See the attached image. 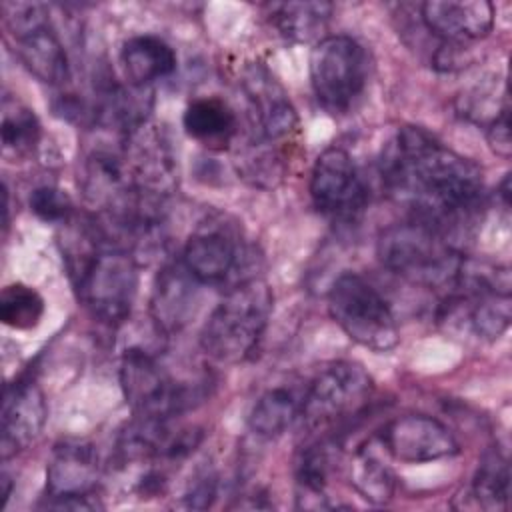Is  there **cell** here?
Returning <instances> with one entry per match:
<instances>
[{"label":"cell","mask_w":512,"mask_h":512,"mask_svg":"<svg viewBox=\"0 0 512 512\" xmlns=\"http://www.w3.org/2000/svg\"><path fill=\"white\" fill-rule=\"evenodd\" d=\"M382 178L412 218L450 238L482 200V170L422 128H402L382 154Z\"/></svg>","instance_id":"1"},{"label":"cell","mask_w":512,"mask_h":512,"mask_svg":"<svg viewBox=\"0 0 512 512\" xmlns=\"http://www.w3.org/2000/svg\"><path fill=\"white\" fill-rule=\"evenodd\" d=\"M64 258L80 302L88 312L108 324H122L136 296V258L108 242L96 224L82 226L66 240Z\"/></svg>","instance_id":"2"},{"label":"cell","mask_w":512,"mask_h":512,"mask_svg":"<svg viewBox=\"0 0 512 512\" xmlns=\"http://www.w3.org/2000/svg\"><path fill=\"white\" fill-rule=\"evenodd\" d=\"M380 262L400 278L426 288H452L464 256L446 234L420 220L388 226L378 238Z\"/></svg>","instance_id":"3"},{"label":"cell","mask_w":512,"mask_h":512,"mask_svg":"<svg viewBox=\"0 0 512 512\" xmlns=\"http://www.w3.org/2000/svg\"><path fill=\"white\" fill-rule=\"evenodd\" d=\"M272 314V290L264 280L250 278L232 288L212 310L200 332L202 350L226 364L252 356Z\"/></svg>","instance_id":"4"},{"label":"cell","mask_w":512,"mask_h":512,"mask_svg":"<svg viewBox=\"0 0 512 512\" xmlns=\"http://www.w3.org/2000/svg\"><path fill=\"white\" fill-rule=\"evenodd\" d=\"M120 386L134 416L176 418L206 398V380L172 374L162 358L130 346L120 362Z\"/></svg>","instance_id":"5"},{"label":"cell","mask_w":512,"mask_h":512,"mask_svg":"<svg viewBox=\"0 0 512 512\" xmlns=\"http://www.w3.org/2000/svg\"><path fill=\"white\" fill-rule=\"evenodd\" d=\"M328 310L334 322L360 346L386 352L400 340L388 302L360 274H340L328 290Z\"/></svg>","instance_id":"6"},{"label":"cell","mask_w":512,"mask_h":512,"mask_svg":"<svg viewBox=\"0 0 512 512\" xmlns=\"http://www.w3.org/2000/svg\"><path fill=\"white\" fill-rule=\"evenodd\" d=\"M368 58L350 36L332 34L318 40L310 52V82L318 102L332 114L346 112L364 92Z\"/></svg>","instance_id":"7"},{"label":"cell","mask_w":512,"mask_h":512,"mask_svg":"<svg viewBox=\"0 0 512 512\" xmlns=\"http://www.w3.org/2000/svg\"><path fill=\"white\" fill-rule=\"evenodd\" d=\"M372 378L356 362H334L304 390L298 420L308 432H318L364 410L372 396Z\"/></svg>","instance_id":"8"},{"label":"cell","mask_w":512,"mask_h":512,"mask_svg":"<svg viewBox=\"0 0 512 512\" xmlns=\"http://www.w3.org/2000/svg\"><path fill=\"white\" fill-rule=\"evenodd\" d=\"M6 26L22 64L40 82L60 86L70 76L66 48L40 4H6Z\"/></svg>","instance_id":"9"},{"label":"cell","mask_w":512,"mask_h":512,"mask_svg":"<svg viewBox=\"0 0 512 512\" xmlns=\"http://www.w3.org/2000/svg\"><path fill=\"white\" fill-rule=\"evenodd\" d=\"M180 262L200 284L208 286L228 284L232 288L256 278L242 274L248 270L246 246L240 234L224 222L202 224L184 244Z\"/></svg>","instance_id":"10"},{"label":"cell","mask_w":512,"mask_h":512,"mask_svg":"<svg viewBox=\"0 0 512 512\" xmlns=\"http://www.w3.org/2000/svg\"><path fill=\"white\" fill-rule=\"evenodd\" d=\"M310 196L318 212L334 220H356L368 200L364 180L342 148H326L310 174Z\"/></svg>","instance_id":"11"},{"label":"cell","mask_w":512,"mask_h":512,"mask_svg":"<svg viewBox=\"0 0 512 512\" xmlns=\"http://www.w3.org/2000/svg\"><path fill=\"white\" fill-rule=\"evenodd\" d=\"M128 172L136 192L158 200L172 194L178 184V162L164 130L142 124L124 138Z\"/></svg>","instance_id":"12"},{"label":"cell","mask_w":512,"mask_h":512,"mask_svg":"<svg viewBox=\"0 0 512 512\" xmlns=\"http://www.w3.org/2000/svg\"><path fill=\"white\" fill-rule=\"evenodd\" d=\"M98 478V456L92 444L64 442L52 454L46 470V508L92 510V488Z\"/></svg>","instance_id":"13"},{"label":"cell","mask_w":512,"mask_h":512,"mask_svg":"<svg viewBox=\"0 0 512 512\" xmlns=\"http://www.w3.org/2000/svg\"><path fill=\"white\" fill-rule=\"evenodd\" d=\"M386 452L406 464H422L454 456L460 448L454 434L436 418L406 414L382 430Z\"/></svg>","instance_id":"14"},{"label":"cell","mask_w":512,"mask_h":512,"mask_svg":"<svg viewBox=\"0 0 512 512\" xmlns=\"http://www.w3.org/2000/svg\"><path fill=\"white\" fill-rule=\"evenodd\" d=\"M242 88L250 104L252 128L260 142L274 144L290 138L298 130V116L284 88L262 66L244 72Z\"/></svg>","instance_id":"15"},{"label":"cell","mask_w":512,"mask_h":512,"mask_svg":"<svg viewBox=\"0 0 512 512\" xmlns=\"http://www.w3.org/2000/svg\"><path fill=\"white\" fill-rule=\"evenodd\" d=\"M48 416L42 390L32 380H18L8 384L2 400L0 452L10 458L28 448L44 428Z\"/></svg>","instance_id":"16"},{"label":"cell","mask_w":512,"mask_h":512,"mask_svg":"<svg viewBox=\"0 0 512 512\" xmlns=\"http://www.w3.org/2000/svg\"><path fill=\"white\" fill-rule=\"evenodd\" d=\"M420 20L444 44H464L484 38L494 24V6L488 0L424 2Z\"/></svg>","instance_id":"17"},{"label":"cell","mask_w":512,"mask_h":512,"mask_svg":"<svg viewBox=\"0 0 512 512\" xmlns=\"http://www.w3.org/2000/svg\"><path fill=\"white\" fill-rule=\"evenodd\" d=\"M200 282L182 262L164 266L152 288L150 312L158 330L170 334L184 328L200 306Z\"/></svg>","instance_id":"18"},{"label":"cell","mask_w":512,"mask_h":512,"mask_svg":"<svg viewBox=\"0 0 512 512\" xmlns=\"http://www.w3.org/2000/svg\"><path fill=\"white\" fill-rule=\"evenodd\" d=\"M120 62L128 84L146 88L150 82L166 78L176 70V52L166 40L142 34L124 42Z\"/></svg>","instance_id":"19"},{"label":"cell","mask_w":512,"mask_h":512,"mask_svg":"<svg viewBox=\"0 0 512 512\" xmlns=\"http://www.w3.org/2000/svg\"><path fill=\"white\" fill-rule=\"evenodd\" d=\"M182 124L190 138L214 150L226 148L238 132L234 110L216 96L192 100L184 110Z\"/></svg>","instance_id":"20"},{"label":"cell","mask_w":512,"mask_h":512,"mask_svg":"<svg viewBox=\"0 0 512 512\" xmlns=\"http://www.w3.org/2000/svg\"><path fill=\"white\" fill-rule=\"evenodd\" d=\"M304 390L292 384H278L268 388L252 406L250 428L262 438H276L286 432L302 410Z\"/></svg>","instance_id":"21"},{"label":"cell","mask_w":512,"mask_h":512,"mask_svg":"<svg viewBox=\"0 0 512 512\" xmlns=\"http://www.w3.org/2000/svg\"><path fill=\"white\" fill-rule=\"evenodd\" d=\"M328 2H286L272 6L276 30L292 42H318L324 38L332 16Z\"/></svg>","instance_id":"22"},{"label":"cell","mask_w":512,"mask_h":512,"mask_svg":"<svg viewBox=\"0 0 512 512\" xmlns=\"http://www.w3.org/2000/svg\"><path fill=\"white\" fill-rule=\"evenodd\" d=\"M2 156L16 162L28 158L40 140V122L26 104L12 96L2 100Z\"/></svg>","instance_id":"23"},{"label":"cell","mask_w":512,"mask_h":512,"mask_svg":"<svg viewBox=\"0 0 512 512\" xmlns=\"http://www.w3.org/2000/svg\"><path fill=\"white\" fill-rule=\"evenodd\" d=\"M510 496L508 460L500 452H488L472 478L470 498L478 508L504 510Z\"/></svg>","instance_id":"24"},{"label":"cell","mask_w":512,"mask_h":512,"mask_svg":"<svg viewBox=\"0 0 512 512\" xmlns=\"http://www.w3.org/2000/svg\"><path fill=\"white\" fill-rule=\"evenodd\" d=\"M350 484L372 504H386L396 492L394 472L366 450H358L350 462Z\"/></svg>","instance_id":"25"},{"label":"cell","mask_w":512,"mask_h":512,"mask_svg":"<svg viewBox=\"0 0 512 512\" xmlns=\"http://www.w3.org/2000/svg\"><path fill=\"white\" fill-rule=\"evenodd\" d=\"M44 316V298L26 284H10L0 296V320L14 330H32Z\"/></svg>","instance_id":"26"},{"label":"cell","mask_w":512,"mask_h":512,"mask_svg":"<svg viewBox=\"0 0 512 512\" xmlns=\"http://www.w3.org/2000/svg\"><path fill=\"white\" fill-rule=\"evenodd\" d=\"M30 208L44 222H60V224L68 222L74 212L70 196L56 186L36 188L30 196Z\"/></svg>","instance_id":"27"},{"label":"cell","mask_w":512,"mask_h":512,"mask_svg":"<svg viewBox=\"0 0 512 512\" xmlns=\"http://www.w3.org/2000/svg\"><path fill=\"white\" fill-rule=\"evenodd\" d=\"M486 138L494 154L502 158H510L512 154V138H510V106L506 104L488 124Z\"/></svg>","instance_id":"28"}]
</instances>
